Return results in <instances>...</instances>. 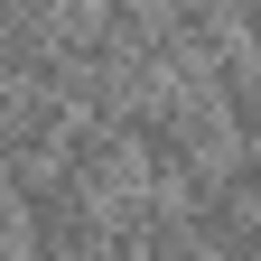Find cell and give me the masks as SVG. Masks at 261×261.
Returning a JSON list of instances; mask_svg holds the SVG:
<instances>
[{
    "label": "cell",
    "instance_id": "obj_5",
    "mask_svg": "<svg viewBox=\"0 0 261 261\" xmlns=\"http://www.w3.org/2000/svg\"><path fill=\"white\" fill-rule=\"evenodd\" d=\"M0 261H19V252H0Z\"/></svg>",
    "mask_w": 261,
    "mask_h": 261
},
{
    "label": "cell",
    "instance_id": "obj_4",
    "mask_svg": "<svg viewBox=\"0 0 261 261\" xmlns=\"http://www.w3.org/2000/svg\"><path fill=\"white\" fill-rule=\"evenodd\" d=\"M252 93H261V56H252Z\"/></svg>",
    "mask_w": 261,
    "mask_h": 261
},
{
    "label": "cell",
    "instance_id": "obj_3",
    "mask_svg": "<svg viewBox=\"0 0 261 261\" xmlns=\"http://www.w3.org/2000/svg\"><path fill=\"white\" fill-rule=\"evenodd\" d=\"M56 168L75 177V187H93V196H112V187H130L140 168H130V140H121V121H65V140H56Z\"/></svg>",
    "mask_w": 261,
    "mask_h": 261
},
{
    "label": "cell",
    "instance_id": "obj_2",
    "mask_svg": "<svg viewBox=\"0 0 261 261\" xmlns=\"http://www.w3.org/2000/svg\"><path fill=\"white\" fill-rule=\"evenodd\" d=\"M65 93H19L10 103V121H0V177H38V168H56V140H65Z\"/></svg>",
    "mask_w": 261,
    "mask_h": 261
},
{
    "label": "cell",
    "instance_id": "obj_1",
    "mask_svg": "<svg viewBox=\"0 0 261 261\" xmlns=\"http://www.w3.org/2000/svg\"><path fill=\"white\" fill-rule=\"evenodd\" d=\"M19 243H47V252H75V261H103V196L75 187L65 168L19 177Z\"/></svg>",
    "mask_w": 261,
    "mask_h": 261
}]
</instances>
